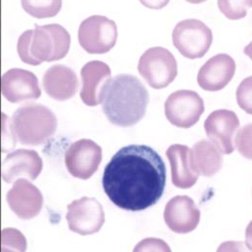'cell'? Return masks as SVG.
Masks as SVG:
<instances>
[{"instance_id": "cell-1", "label": "cell", "mask_w": 252, "mask_h": 252, "mask_svg": "<svg viewBox=\"0 0 252 252\" xmlns=\"http://www.w3.org/2000/svg\"><path fill=\"white\" fill-rule=\"evenodd\" d=\"M166 166L151 147L131 145L121 149L107 164L103 189L122 210L141 212L155 206L166 186Z\"/></svg>"}, {"instance_id": "cell-2", "label": "cell", "mask_w": 252, "mask_h": 252, "mask_svg": "<svg viewBox=\"0 0 252 252\" xmlns=\"http://www.w3.org/2000/svg\"><path fill=\"white\" fill-rule=\"evenodd\" d=\"M150 94L144 84L129 74L111 79L102 98L103 112L115 126L131 127L146 115Z\"/></svg>"}, {"instance_id": "cell-3", "label": "cell", "mask_w": 252, "mask_h": 252, "mask_svg": "<svg viewBox=\"0 0 252 252\" xmlns=\"http://www.w3.org/2000/svg\"><path fill=\"white\" fill-rule=\"evenodd\" d=\"M70 45V34L61 25H35L34 31H27L20 36L17 51L22 62L37 66L63 60Z\"/></svg>"}, {"instance_id": "cell-4", "label": "cell", "mask_w": 252, "mask_h": 252, "mask_svg": "<svg viewBox=\"0 0 252 252\" xmlns=\"http://www.w3.org/2000/svg\"><path fill=\"white\" fill-rule=\"evenodd\" d=\"M11 122L17 140L25 146L46 143L58 128L56 115L42 104H30L19 108Z\"/></svg>"}, {"instance_id": "cell-5", "label": "cell", "mask_w": 252, "mask_h": 252, "mask_svg": "<svg viewBox=\"0 0 252 252\" xmlns=\"http://www.w3.org/2000/svg\"><path fill=\"white\" fill-rule=\"evenodd\" d=\"M138 71L151 88L161 90L167 88L177 78L178 63L169 50L154 47L142 55Z\"/></svg>"}, {"instance_id": "cell-6", "label": "cell", "mask_w": 252, "mask_h": 252, "mask_svg": "<svg viewBox=\"0 0 252 252\" xmlns=\"http://www.w3.org/2000/svg\"><path fill=\"white\" fill-rule=\"evenodd\" d=\"M172 37L176 49L189 60L202 59L213 44L212 30L196 19L180 22L175 27Z\"/></svg>"}, {"instance_id": "cell-7", "label": "cell", "mask_w": 252, "mask_h": 252, "mask_svg": "<svg viewBox=\"0 0 252 252\" xmlns=\"http://www.w3.org/2000/svg\"><path fill=\"white\" fill-rule=\"evenodd\" d=\"M81 47L89 54L109 53L118 40V27L107 17L94 15L82 22L78 32Z\"/></svg>"}, {"instance_id": "cell-8", "label": "cell", "mask_w": 252, "mask_h": 252, "mask_svg": "<svg viewBox=\"0 0 252 252\" xmlns=\"http://www.w3.org/2000/svg\"><path fill=\"white\" fill-rule=\"evenodd\" d=\"M204 112V100L193 91L175 92L165 102V116L171 125L177 127L190 128L195 126Z\"/></svg>"}, {"instance_id": "cell-9", "label": "cell", "mask_w": 252, "mask_h": 252, "mask_svg": "<svg viewBox=\"0 0 252 252\" xmlns=\"http://www.w3.org/2000/svg\"><path fill=\"white\" fill-rule=\"evenodd\" d=\"M66 220L69 229L82 236L98 233L104 225L105 213L102 205L91 197L73 201L67 207Z\"/></svg>"}, {"instance_id": "cell-10", "label": "cell", "mask_w": 252, "mask_h": 252, "mask_svg": "<svg viewBox=\"0 0 252 252\" xmlns=\"http://www.w3.org/2000/svg\"><path fill=\"white\" fill-rule=\"evenodd\" d=\"M102 161V149L90 139L73 143L65 154L68 172L80 180H89L98 170Z\"/></svg>"}, {"instance_id": "cell-11", "label": "cell", "mask_w": 252, "mask_h": 252, "mask_svg": "<svg viewBox=\"0 0 252 252\" xmlns=\"http://www.w3.org/2000/svg\"><path fill=\"white\" fill-rule=\"evenodd\" d=\"M204 127L207 136L222 154L230 155L235 151V137L240 128V121L234 112L224 109L213 112Z\"/></svg>"}, {"instance_id": "cell-12", "label": "cell", "mask_w": 252, "mask_h": 252, "mask_svg": "<svg viewBox=\"0 0 252 252\" xmlns=\"http://www.w3.org/2000/svg\"><path fill=\"white\" fill-rule=\"evenodd\" d=\"M1 93L10 103H23L37 100L41 96V89L32 72L14 68L3 74Z\"/></svg>"}, {"instance_id": "cell-13", "label": "cell", "mask_w": 252, "mask_h": 252, "mask_svg": "<svg viewBox=\"0 0 252 252\" xmlns=\"http://www.w3.org/2000/svg\"><path fill=\"white\" fill-rule=\"evenodd\" d=\"M7 202L12 212L21 220L36 218L43 207L41 191L26 179H18L7 193Z\"/></svg>"}, {"instance_id": "cell-14", "label": "cell", "mask_w": 252, "mask_h": 252, "mask_svg": "<svg viewBox=\"0 0 252 252\" xmlns=\"http://www.w3.org/2000/svg\"><path fill=\"white\" fill-rule=\"evenodd\" d=\"M201 218L200 210L189 196H176L166 205L164 220L168 228L177 234L194 231Z\"/></svg>"}, {"instance_id": "cell-15", "label": "cell", "mask_w": 252, "mask_h": 252, "mask_svg": "<svg viewBox=\"0 0 252 252\" xmlns=\"http://www.w3.org/2000/svg\"><path fill=\"white\" fill-rule=\"evenodd\" d=\"M42 169L43 161L38 153L33 150L22 149L9 154L3 160L1 175L7 184H12L22 178L35 181Z\"/></svg>"}, {"instance_id": "cell-16", "label": "cell", "mask_w": 252, "mask_h": 252, "mask_svg": "<svg viewBox=\"0 0 252 252\" xmlns=\"http://www.w3.org/2000/svg\"><path fill=\"white\" fill-rule=\"evenodd\" d=\"M236 63L227 54H220L210 59L199 70L197 82L206 92H220L233 79Z\"/></svg>"}, {"instance_id": "cell-17", "label": "cell", "mask_w": 252, "mask_h": 252, "mask_svg": "<svg viewBox=\"0 0 252 252\" xmlns=\"http://www.w3.org/2000/svg\"><path fill=\"white\" fill-rule=\"evenodd\" d=\"M112 76L108 64L99 61H93L84 65L81 70L82 91L81 99L90 107H95L102 103L104 91Z\"/></svg>"}, {"instance_id": "cell-18", "label": "cell", "mask_w": 252, "mask_h": 252, "mask_svg": "<svg viewBox=\"0 0 252 252\" xmlns=\"http://www.w3.org/2000/svg\"><path fill=\"white\" fill-rule=\"evenodd\" d=\"M43 87L51 98L57 101H66L77 94L79 80L73 69L56 64L45 72Z\"/></svg>"}, {"instance_id": "cell-19", "label": "cell", "mask_w": 252, "mask_h": 252, "mask_svg": "<svg viewBox=\"0 0 252 252\" xmlns=\"http://www.w3.org/2000/svg\"><path fill=\"white\" fill-rule=\"evenodd\" d=\"M166 157L170 161L172 183L178 189H188L194 187L199 178L192 158V151L188 146L173 145L167 152Z\"/></svg>"}, {"instance_id": "cell-20", "label": "cell", "mask_w": 252, "mask_h": 252, "mask_svg": "<svg viewBox=\"0 0 252 252\" xmlns=\"http://www.w3.org/2000/svg\"><path fill=\"white\" fill-rule=\"evenodd\" d=\"M192 151L194 166L204 177H213L218 174L223 165V158L217 146L209 140L197 142Z\"/></svg>"}, {"instance_id": "cell-21", "label": "cell", "mask_w": 252, "mask_h": 252, "mask_svg": "<svg viewBox=\"0 0 252 252\" xmlns=\"http://www.w3.org/2000/svg\"><path fill=\"white\" fill-rule=\"evenodd\" d=\"M24 10L36 19L56 17L63 8V0H21Z\"/></svg>"}, {"instance_id": "cell-22", "label": "cell", "mask_w": 252, "mask_h": 252, "mask_svg": "<svg viewBox=\"0 0 252 252\" xmlns=\"http://www.w3.org/2000/svg\"><path fill=\"white\" fill-rule=\"evenodd\" d=\"M218 5L227 19L238 21L247 17L252 8V0H219Z\"/></svg>"}, {"instance_id": "cell-23", "label": "cell", "mask_w": 252, "mask_h": 252, "mask_svg": "<svg viewBox=\"0 0 252 252\" xmlns=\"http://www.w3.org/2000/svg\"><path fill=\"white\" fill-rule=\"evenodd\" d=\"M1 252H26L28 243L26 237L15 228H5L1 232Z\"/></svg>"}, {"instance_id": "cell-24", "label": "cell", "mask_w": 252, "mask_h": 252, "mask_svg": "<svg viewBox=\"0 0 252 252\" xmlns=\"http://www.w3.org/2000/svg\"><path fill=\"white\" fill-rule=\"evenodd\" d=\"M1 147L2 152L7 153L15 148L17 145V137L15 135L11 120L4 114H1Z\"/></svg>"}, {"instance_id": "cell-25", "label": "cell", "mask_w": 252, "mask_h": 252, "mask_svg": "<svg viewBox=\"0 0 252 252\" xmlns=\"http://www.w3.org/2000/svg\"><path fill=\"white\" fill-rule=\"evenodd\" d=\"M237 100L241 108L252 114V77L247 78L237 91Z\"/></svg>"}, {"instance_id": "cell-26", "label": "cell", "mask_w": 252, "mask_h": 252, "mask_svg": "<svg viewBox=\"0 0 252 252\" xmlns=\"http://www.w3.org/2000/svg\"><path fill=\"white\" fill-rule=\"evenodd\" d=\"M252 126H245L242 131H240L238 134H236L235 137V143L241 154L244 155V157L247 158L252 159V142H251V137H252Z\"/></svg>"}, {"instance_id": "cell-27", "label": "cell", "mask_w": 252, "mask_h": 252, "mask_svg": "<svg viewBox=\"0 0 252 252\" xmlns=\"http://www.w3.org/2000/svg\"><path fill=\"white\" fill-rule=\"evenodd\" d=\"M134 252H171L169 246L159 239H146L139 243Z\"/></svg>"}, {"instance_id": "cell-28", "label": "cell", "mask_w": 252, "mask_h": 252, "mask_svg": "<svg viewBox=\"0 0 252 252\" xmlns=\"http://www.w3.org/2000/svg\"><path fill=\"white\" fill-rule=\"evenodd\" d=\"M145 7L155 10H160L166 7L170 0H139Z\"/></svg>"}, {"instance_id": "cell-29", "label": "cell", "mask_w": 252, "mask_h": 252, "mask_svg": "<svg viewBox=\"0 0 252 252\" xmlns=\"http://www.w3.org/2000/svg\"><path fill=\"white\" fill-rule=\"evenodd\" d=\"M189 3H192V4H200V3H203L207 0H187Z\"/></svg>"}]
</instances>
